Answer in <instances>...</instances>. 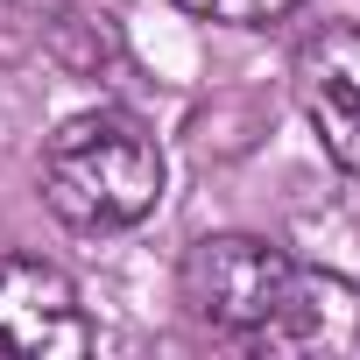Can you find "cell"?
<instances>
[{"label":"cell","instance_id":"7a4b0ae2","mask_svg":"<svg viewBox=\"0 0 360 360\" xmlns=\"http://www.w3.org/2000/svg\"><path fill=\"white\" fill-rule=\"evenodd\" d=\"M297 262L255 233H212L184 255V304L219 332H262L283 311Z\"/></svg>","mask_w":360,"mask_h":360},{"label":"cell","instance_id":"277c9868","mask_svg":"<svg viewBox=\"0 0 360 360\" xmlns=\"http://www.w3.org/2000/svg\"><path fill=\"white\" fill-rule=\"evenodd\" d=\"M297 106L325 155L360 176V22H325L297 50Z\"/></svg>","mask_w":360,"mask_h":360},{"label":"cell","instance_id":"6da1fadb","mask_svg":"<svg viewBox=\"0 0 360 360\" xmlns=\"http://www.w3.org/2000/svg\"><path fill=\"white\" fill-rule=\"evenodd\" d=\"M43 198L78 233H120V226L148 219L162 198V148L120 106L78 113L43 148Z\"/></svg>","mask_w":360,"mask_h":360},{"label":"cell","instance_id":"5b68a950","mask_svg":"<svg viewBox=\"0 0 360 360\" xmlns=\"http://www.w3.org/2000/svg\"><path fill=\"white\" fill-rule=\"evenodd\" d=\"M255 339L276 353H304V360H360V290L346 276L297 269L283 290V311Z\"/></svg>","mask_w":360,"mask_h":360},{"label":"cell","instance_id":"3957f363","mask_svg":"<svg viewBox=\"0 0 360 360\" xmlns=\"http://www.w3.org/2000/svg\"><path fill=\"white\" fill-rule=\"evenodd\" d=\"M92 346L71 276L43 255H0V353L8 360H78Z\"/></svg>","mask_w":360,"mask_h":360},{"label":"cell","instance_id":"8992f818","mask_svg":"<svg viewBox=\"0 0 360 360\" xmlns=\"http://www.w3.org/2000/svg\"><path fill=\"white\" fill-rule=\"evenodd\" d=\"M184 15H198V22H233V29H262V22H276V15H290L297 0H176Z\"/></svg>","mask_w":360,"mask_h":360}]
</instances>
